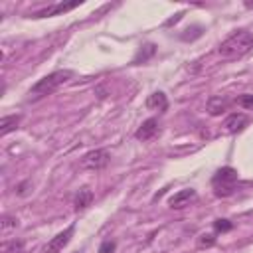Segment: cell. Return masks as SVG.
I'll list each match as a JSON object with an SVG mask.
<instances>
[{
    "label": "cell",
    "mask_w": 253,
    "mask_h": 253,
    "mask_svg": "<svg viewBox=\"0 0 253 253\" xmlns=\"http://www.w3.org/2000/svg\"><path fill=\"white\" fill-rule=\"evenodd\" d=\"M219 55L223 59H239L253 51V32L249 30H237L229 34L221 43H219Z\"/></svg>",
    "instance_id": "obj_1"
},
{
    "label": "cell",
    "mask_w": 253,
    "mask_h": 253,
    "mask_svg": "<svg viewBox=\"0 0 253 253\" xmlns=\"http://www.w3.org/2000/svg\"><path fill=\"white\" fill-rule=\"evenodd\" d=\"M73 77V71L69 69H59V71H53L45 77H42L36 85H32L30 89V97L32 99H40V97H45L49 93H53L55 89H59L63 83H67L69 79Z\"/></svg>",
    "instance_id": "obj_2"
},
{
    "label": "cell",
    "mask_w": 253,
    "mask_h": 253,
    "mask_svg": "<svg viewBox=\"0 0 253 253\" xmlns=\"http://www.w3.org/2000/svg\"><path fill=\"white\" fill-rule=\"evenodd\" d=\"M235 182H237V170H233L231 166H223L215 172V176L211 178V184L215 188V196H229L235 190Z\"/></svg>",
    "instance_id": "obj_3"
},
{
    "label": "cell",
    "mask_w": 253,
    "mask_h": 253,
    "mask_svg": "<svg viewBox=\"0 0 253 253\" xmlns=\"http://www.w3.org/2000/svg\"><path fill=\"white\" fill-rule=\"evenodd\" d=\"M109 152L105 148H95V150H89L83 158H81V170H103L107 164H109Z\"/></svg>",
    "instance_id": "obj_4"
},
{
    "label": "cell",
    "mask_w": 253,
    "mask_h": 253,
    "mask_svg": "<svg viewBox=\"0 0 253 253\" xmlns=\"http://www.w3.org/2000/svg\"><path fill=\"white\" fill-rule=\"evenodd\" d=\"M73 233H75V225L71 223V225H67L63 231H59L55 237H51V239L47 241V245L43 247V253H59V251L71 241Z\"/></svg>",
    "instance_id": "obj_5"
},
{
    "label": "cell",
    "mask_w": 253,
    "mask_h": 253,
    "mask_svg": "<svg viewBox=\"0 0 253 253\" xmlns=\"http://www.w3.org/2000/svg\"><path fill=\"white\" fill-rule=\"evenodd\" d=\"M81 2L79 0H73V2H57V4H51L40 12L34 14V18H47V16H57V14H63V12H69L73 8H77Z\"/></svg>",
    "instance_id": "obj_6"
},
{
    "label": "cell",
    "mask_w": 253,
    "mask_h": 253,
    "mask_svg": "<svg viewBox=\"0 0 253 253\" xmlns=\"http://www.w3.org/2000/svg\"><path fill=\"white\" fill-rule=\"evenodd\" d=\"M198 198V194H196V190H192V188H186V190H180V192H176L170 200H168V204H170V208H174V210H180V208H184V206H190L194 200Z\"/></svg>",
    "instance_id": "obj_7"
},
{
    "label": "cell",
    "mask_w": 253,
    "mask_h": 253,
    "mask_svg": "<svg viewBox=\"0 0 253 253\" xmlns=\"http://www.w3.org/2000/svg\"><path fill=\"white\" fill-rule=\"evenodd\" d=\"M247 123H249V117L247 115H243V113H231L223 121V128L227 132H239V130H243L247 126Z\"/></svg>",
    "instance_id": "obj_8"
},
{
    "label": "cell",
    "mask_w": 253,
    "mask_h": 253,
    "mask_svg": "<svg viewBox=\"0 0 253 253\" xmlns=\"http://www.w3.org/2000/svg\"><path fill=\"white\" fill-rule=\"evenodd\" d=\"M229 105H231V101H229L227 97H223V95H213V97L208 99L206 109H208V113H210L211 117H217V115H221L223 111H227Z\"/></svg>",
    "instance_id": "obj_9"
},
{
    "label": "cell",
    "mask_w": 253,
    "mask_h": 253,
    "mask_svg": "<svg viewBox=\"0 0 253 253\" xmlns=\"http://www.w3.org/2000/svg\"><path fill=\"white\" fill-rule=\"evenodd\" d=\"M156 132H158V121H156V119H146V121L142 123V126L134 132V136H136L138 140H150Z\"/></svg>",
    "instance_id": "obj_10"
},
{
    "label": "cell",
    "mask_w": 253,
    "mask_h": 253,
    "mask_svg": "<svg viewBox=\"0 0 253 253\" xmlns=\"http://www.w3.org/2000/svg\"><path fill=\"white\" fill-rule=\"evenodd\" d=\"M146 109H150V111H166V109H168V99H166V95H164L162 91H156V93L148 95V99H146Z\"/></svg>",
    "instance_id": "obj_11"
},
{
    "label": "cell",
    "mask_w": 253,
    "mask_h": 253,
    "mask_svg": "<svg viewBox=\"0 0 253 253\" xmlns=\"http://www.w3.org/2000/svg\"><path fill=\"white\" fill-rule=\"evenodd\" d=\"M20 115H8V117H2V121H0V136H6L8 132H12V130H16L18 128V125H20Z\"/></svg>",
    "instance_id": "obj_12"
},
{
    "label": "cell",
    "mask_w": 253,
    "mask_h": 253,
    "mask_svg": "<svg viewBox=\"0 0 253 253\" xmlns=\"http://www.w3.org/2000/svg\"><path fill=\"white\" fill-rule=\"evenodd\" d=\"M91 202H93V192L89 188H81L75 196L73 206H75V210H85L87 206H91Z\"/></svg>",
    "instance_id": "obj_13"
},
{
    "label": "cell",
    "mask_w": 253,
    "mask_h": 253,
    "mask_svg": "<svg viewBox=\"0 0 253 253\" xmlns=\"http://www.w3.org/2000/svg\"><path fill=\"white\" fill-rule=\"evenodd\" d=\"M156 51V47L152 45V43H146V45H140V49H138V53H136V57L132 59V63H140V59L142 61H146L152 53Z\"/></svg>",
    "instance_id": "obj_14"
},
{
    "label": "cell",
    "mask_w": 253,
    "mask_h": 253,
    "mask_svg": "<svg viewBox=\"0 0 253 253\" xmlns=\"http://www.w3.org/2000/svg\"><path fill=\"white\" fill-rule=\"evenodd\" d=\"M0 227H2V233H8L10 229H16L18 227V219L14 215H2Z\"/></svg>",
    "instance_id": "obj_15"
},
{
    "label": "cell",
    "mask_w": 253,
    "mask_h": 253,
    "mask_svg": "<svg viewBox=\"0 0 253 253\" xmlns=\"http://www.w3.org/2000/svg\"><path fill=\"white\" fill-rule=\"evenodd\" d=\"M24 251V243L18 239H14V241H10V243H6L4 245V253H22Z\"/></svg>",
    "instance_id": "obj_16"
},
{
    "label": "cell",
    "mask_w": 253,
    "mask_h": 253,
    "mask_svg": "<svg viewBox=\"0 0 253 253\" xmlns=\"http://www.w3.org/2000/svg\"><path fill=\"white\" fill-rule=\"evenodd\" d=\"M198 243H200V247H211L215 243V237L211 233H202L200 239H198Z\"/></svg>",
    "instance_id": "obj_17"
},
{
    "label": "cell",
    "mask_w": 253,
    "mask_h": 253,
    "mask_svg": "<svg viewBox=\"0 0 253 253\" xmlns=\"http://www.w3.org/2000/svg\"><path fill=\"white\" fill-rule=\"evenodd\" d=\"M235 103L245 107V109H253V95H241V97L235 99Z\"/></svg>",
    "instance_id": "obj_18"
},
{
    "label": "cell",
    "mask_w": 253,
    "mask_h": 253,
    "mask_svg": "<svg viewBox=\"0 0 253 253\" xmlns=\"http://www.w3.org/2000/svg\"><path fill=\"white\" fill-rule=\"evenodd\" d=\"M213 227L217 231H229L231 229V221H227V219H215L213 221Z\"/></svg>",
    "instance_id": "obj_19"
},
{
    "label": "cell",
    "mask_w": 253,
    "mask_h": 253,
    "mask_svg": "<svg viewBox=\"0 0 253 253\" xmlns=\"http://www.w3.org/2000/svg\"><path fill=\"white\" fill-rule=\"evenodd\" d=\"M115 247H117V243H115V241H111V239H109V241H103V243H101V247H99V253H113V251H115Z\"/></svg>",
    "instance_id": "obj_20"
},
{
    "label": "cell",
    "mask_w": 253,
    "mask_h": 253,
    "mask_svg": "<svg viewBox=\"0 0 253 253\" xmlns=\"http://www.w3.org/2000/svg\"><path fill=\"white\" fill-rule=\"evenodd\" d=\"M180 18H182V12H180V14H176V16L172 18V20H168V22H166V26H172V24H176V22H178Z\"/></svg>",
    "instance_id": "obj_21"
},
{
    "label": "cell",
    "mask_w": 253,
    "mask_h": 253,
    "mask_svg": "<svg viewBox=\"0 0 253 253\" xmlns=\"http://www.w3.org/2000/svg\"><path fill=\"white\" fill-rule=\"evenodd\" d=\"M245 8H249V10H253V2H249V0H247V2H245Z\"/></svg>",
    "instance_id": "obj_22"
}]
</instances>
